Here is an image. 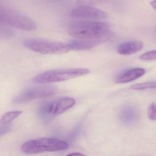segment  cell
Returning a JSON list of instances; mask_svg holds the SVG:
<instances>
[{"mask_svg":"<svg viewBox=\"0 0 156 156\" xmlns=\"http://www.w3.org/2000/svg\"><path fill=\"white\" fill-rule=\"evenodd\" d=\"M113 36V33L110 31L102 36L94 38L79 39L75 38L70 40L68 44L70 50L83 51L91 49L100 44H102L110 40Z\"/></svg>","mask_w":156,"mask_h":156,"instance_id":"ba28073f","label":"cell"},{"mask_svg":"<svg viewBox=\"0 0 156 156\" xmlns=\"http://www.w3.org/2000/svg\"><path fill=\"white\" fill-rule=\"evenodd\" d=\"M150 5H151L152 7L156 11V0H153V1H151V2H150Z\"/></svg>","mask_w":156,"mask_h":156,"instance_id":"44dd1931","label":"cell"},{"mask_svg":"<svg viewBox=\"0 0 156 156\" xmlns=\"http://www.w3.org/2000/svg\"><path fill=\"white\" fill-rule=\"evenodd\" d=\"M56 89L52 86H42L27 89L17 94L12 100L13 104L26 103L37 99L49 97L55 93Z\"/></svg>","mask_w":156,"mask_h":156,"instance_id":"52a82bcc","label":"cell"},{"mask_svg":"<svg viewBox=\"0 0 156 156\" xmlns=\"http://www.w3.org/2000/svg\"><path fill=\"white\" fill-rule=\"evenodd\" d=\"M106 0H77V5L78 6H93L104 3Z\"/></svg>","mask_w":156,"mask_h":156,"instance_id":"9a60e30c","label":"cell"},{"mask_svg":"<svg viewBox=\"0 0 156 156\" xmlns=\"http://www.w3.org/2000/svg\"><path fill=\"white\" fill-rule=\"evenodd\" d=\"M69 144L61 139L42 138L29 140L22 145L21 151L26 154H37L44 152H58L68 148Z\"/></svg>","mask_w":156,"mask_h":156,"instance_id":"7a4b0ae2","label":"cell"},{"mask_svg":"<svg viewBox=\"0 0 156 156\" xmlns=\"http://www.w3.org/2000/svg\"><path fill=\"white\" fill-rule=\"evenodd\" d=\"M3 24L24 31H32L37 28L35 22L27 16L6 8L4 13Z\"/></svg>","mask_w":156,"mask_h":156,"instance_id":"8992f818","label":"cell"},{"mask_svg":"<svg viewBox=\"0 0 156 156\" xmlns=\"http://www.w3.org/2000/svg\"><path fill=\"white\" fill-rule=\"evenodd\" d=\"M23 111H9L4 114L0 119L1 125L9 124L12 121L19 117Z\"/></svg>","mask_w":156,"mask_h":156,"instance_id":"4fadbf2b","label":"cell"},{"mask_svg":"<svg viewBox=\"0 0 156 156\" xmlns=\"http://www.w3.org/2000/svg\"><path fill=\"white\" fill-rule=\"evenodd\" d=\"M23 44L30 50L44 55L62 54L71 50L68 43L41 38H27L24 40Z\"/></svg>","mask_w":156,"mask_h":156,"instance_id":"277c9868","label":"cell"},{"mask_svg":"<svg viewBox=\"0 0 156 156\" xmlns=\"http://www.w3.org/2000/svg\"><path fill=\"white\" fill-rule=\"evenodd\" d=\"M134 90H144L148 89H156V82H147L133 84L130 87Z\"/></svg>","mask_w":156,"mask_h":156,"instance_id":"5bb4252c","label":"cell"},{"mask_svg":"<svg viewBox=\"0 0 156 156\" xmlns=\"http://www.w3.org/2000/svg\"><path fill=\"white\" fill-rule=\"evenodd\" d=\"M75 103L76 100L73 98L62 97L44 103L39 107L38 112L46 118L57 116L73 107Z\"/></svg>","mask_w":156,"mask_h":156,"instance_id":"5b68a950","label":"cell"},{"mask_svg":"<svg viewBox=\"0 0 156 156\" xmlns=\"http://www.w3.org/2000/svg\"><path fill=\"white\" fill-rule=\"evenodd\" d=\"M5 8L0 5V24H3V15Z\"/></svg>","mask_w":156,"mask_h":156,"instance_id":"ffe728a7","label":"cell"},{"mask_svg":"<svg viewBox=\"0 0 156 156\" xmlns=\"http://www.w3.org/2000/svg\"><path fill=\"white\" fill-rule=\"evenodd\" d=\"M141 60L152 61L156 60V49L151 50L142 54L140 56Z\"/></svg>","mask_w":156,"mask_h":156,"instance_id":"e0dca14e","label":"cell"},{"mask_svg":"<svg viewBox=\"0 0 156 156\" xmlns=\"http://www.w3.org/2000/svg\"><path fill=\"white\" fill-rule=\"evenodd\" d=\"M145 72V70L142 68H133L126 70L117 76L115 82L118 83L131 82L142 77L144 75Z\"/></svg>","mask_w":156,"mask_h":156,"instance_id":"30bf717a","label":"cell"},{"mask_svg":"<svg viewBox=\"0 0 156 156\" xmlns=\"http://www.w3.org/2000/svg\"><path fill=\"white\" fill-rule=\"evenodd\" d=\"M86 68L59 69L40 73L34 78L33 82L37 84H47L68 80L89 74Z\"/></svg>","mask_w":156,"mask_h":156,"instance_id":"3957f363","label":"cell"},{"mask_svg":"<svg viewBox=\"0 0 156 156\" xmlns=\"http://www.w3.org/2000/svg\"><path fill=\"white\" fill-rule=\"evenodd\" d=\"M121 120L127 124L132 125L138 122L140 118V112L137 107L128 105L123 108L120 113Z\"/></svg>","mask_w":156,"mask_h":156,"instance_id":"8fae6325","label":"cell"},{"mask_svg":"<svg viewBox=\"0 0 156 156\" xmlns=\"http://www.w3.org/2000/svg\"><path fill=\"white\" fill-rule=\"evenodd\" d=\"M68 156H82L84 155L83 154H80V153H73L72 154H69L67 155Z\"/></svg>","mask_w":156,"mask_h":156,"instance_id":"7402d4cb","label":"cell"},{"mask_svg":"<svg viewBox=\"0 0 156 156\" xmlns=\"http://www.w3.org/2000/svg\"><path fill=\"white\" fill-rule=\"evenodd\" d=\"M143 46L144 44L139 40L128 41L120 45L117 48V52L124 56L133 55L141 51Z\"/></svg>","mask_w":156,"mask_h":156,"instance_id":"7c38bea8","label":"cell"},{"mask_svg":"<svg viewBox=\"0 0 156 156\" xmlns=\"http://www.w3.org/2000/svg\"><path fill=\"white\" fill-rule=\"evenodd\" d=\"M111 24L97 20H79L72 22L68 28L69 34L75 38L89 39L102 36L111 31Z\"/></svg>","mask_w":156,"mask_h":156,"instance_id":"6da1fadb","label":"cell"},{"mask_svg":"<svg viewBox=\"0 0 156 156\" xmlns=\"http://www.w3.org/2000/svg\"><path fill=\"white\" fill-rule=\"evenodd\" d=\"M12 125H5L0 126V137L5 135L11 131Z\"/></svg>","mask_w":156,"mask_h":156,"instance_id":"d6986e66","label":"cell"},{"mask_svg":"<svg viewBox=\"0 0 156 156\" xmlns=\"http://www.w3.org/2000/svg\"><path fill=\"white\" fill-rule=\"evenodd\" d=\"M6 25L0 24V38H7L12 37L13 32L12 29L5 27Z\"/></svg>","mask_w":156,"mask_h":156,"instance_id":"2e32d148","label":"cell"},{"mask_svg":"<svg viewBox=\"0 0 156 156\" xmlns=\"http://www.w3.org/2000/svg\"><path fill=\"white\" fill-rule=\"evenodd\" d=\"M70 15L75 18L86 20H99L105 19L107 14L105 12L91 6H78L71 11Z\"/></svg>","mask_w":156,"mask_h":156,"instance_id":"9c48e42d","label":"cell"},{"mask_svg":"<svg viewBox=\"0 0 156 156\" xmlns=\"http://www.w3.org/2000/svg\"><path fill=\"white\" fill-rule=\"evenodd\" d=\"M147 115L148 118L152 121H156V103H151L147 110Z\"/></svg>","mask_w":156,"mask_h":156,"instance_id":"ac0fdd59","label":"cell"}]
</instances>
